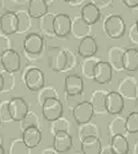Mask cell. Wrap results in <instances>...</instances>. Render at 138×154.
I'll use <instances>...</instances> for the list:
<instances>
[{"label":"cell","instance_id":"cell-1","mask_svg":"<svg viewBox=\"0 0 138 154\" xmlns=\"http://www.w3.org/2000/svg\"><path fill=\"white\" fill-rule=\"evenodd\" d=\"M103 27L106 35L112 39H118L124 35L126 25L122 17L118 14H112L106 18Z\"/></svg>","mask_w":138,"mask_h":154},{"label":"cell","instance_id":"cell-2","mask_svg":"<svg viewBox=\"0 0 138 154\" xmlns=\"http://www.w3.org/2000/svg\"><path fill=\"white\" fill-rule=\"evenodd\" d=\"M41 112L46 120L52 122L63 116V103L58 98H50L41 105Z\"/></svg>","mask_w":138,"mask_h":154},{"label":"cell","instance_id":"cell-3","mask_svg":"<svg viewBox=\"0 0 138 154\" xmlns=\"http://www.w3.org/2000/svg\"><path fill=\"white\" fill-rule=\"evenodd\" d=\"M24 82L26 88L29 90L32 91H39L44 86L45 83L44 72L38 68H30L25 72Z\"/></svg>","mask_w":138,"mask_h":154},{"label":"cell","instance_id":"cell-4","mask_svg":"<svg viewBox=\"0 0 138 154\" xmlns=\"http://www.w3.org/2000/svg\"><path fill=\"white\" fill-rule=\"evenodd\" d=\"M8 110L12 121L20 122L29 112V106L23 98L14 97L8 101Z\"/></svg>","mask_w":138,"mask_h":154},{"label":"cell","instance_id":"cell-5","mask_svg":"<svg viewBox=\"0 0 138 154\" xmlns=\"http://www.w3.org/2000/svg\"><path fill=\"white\" fill-rule=\"evenodd\" d=\"M0 60L4 70L6 72L14 73L20 69L21 57L20 54L12 48L5 51L0 57Z\"/></svg>","mask_w":138,"mask_h":154},{"label":"cell","instance_id":"cell-6","mask_svg":"<svg viewBox=\"0 0 138 154\" xmlns=\"http://www.w3.org/2000/svg\"><path fill=\"white\" fill-rule=\"evenodd\" d=\"M20 21L17 14L8 11L0 17V29L6 35H13L19 31Z\"/></svg>","mask_w":138,"mask_h":154},{"label":"cell","instance_id":"cell-7","mask_svg":"<svg viewBox=\"0 0 138 154\" xmlns=\"http://www.w3.org/2000/svg\"><path fill=\"white\" fill-rule=\"evenodd\" d=\"M72 115L75 122L81 125L90 122L94 115V111L90 101L84 100L72 109Z\"/></svg>","mask_w":138,"mask_h":154},{"label":"cell","instance_id":"cell-8","mask_svg":"<svg viewBox=\"0 0 138 154\" xmlns=\"http://www.w3.org/2000/svg\"><path fill=\"white\" fill-rule=\"evenodd\" d=\"M76 63V57L69 51H60L54 60V69L57 72H66L72 69Z\"/></svg>","mask_w":138,"mask_h":154},{"label":"cell","instance_id":"cell-9","mask_svg":"<svg viewBox=\"0 0 138 154\" xmlns=\"http://www.w3.org/2000/svg\"><path fill=\"white\" fill-rule=\"evenodd\" d=\"M72 29V20L66 14H57L53 20L54 34L59 37H65L69 34Z\"/></svg>","mask_w":138,"mask_h":154},{"label":"cell","instance_id":"cell-10","mask_svg":"<svg viewBox=\"0 0 138 154\" xmlns=\"http://www.w3.org/2000/svg\"><path fill=\"white\" fill-rule=\"evenodd\" d=\"M124 101L118 91H109L106 97V112L110 115H118L124 109Z\"/></svg>","mask_w":138,"mask_h":154},{"label":"cell","instance_id":"cell-11","mask_svg":"<svg viewBox=\"0 0 138 154\" xmlns=\"http://www.w3.org/2000/svg\"><path fill=\"white\" fill-rule=\"evenodd\" d=\"M113 69L107 61L100 60L94 69L93 79L98 84H107L112 78Z\"/></svg>","mask_w":138,"mask_h":154},{"label":"cell","instance_id":"cell-12","mask_svg":"<svg viewBox=\"0 0 138 154\" xmlns=\"http://www.w3.org/2000/svg\"><path fill=\"white\" fill-rule=\"evenodd\" d=\"M138 82L133 76H126L119 80L118 85V92L127 100H134L135 92Z\"/></svg>","mask_w":138,"mask_h":154},{"label":"cell","instance_id":"cell-13","mask_svg":"<svg viewBox=\"0 0 138 154\" xmlns=\"http://www.w3.org/2000/svg\"><path fill=\"white\" fill-rule=\"evenodd\" d=\"M64 90L66 95H78L82 94L84 82L81 76L77 74L68 75L64 80Z\"/></svg>","mask_w":138,"mask_h":154},{"label":"cell","instance_id":"cell-14","mask_svg":"<svg viewBox=\"0 0 138 154\" xmlns=\"http://www.w3.org/2000/svg\"><path fill=\"white\" fill-rule=\"evenodd\" d=\"M44 40L38 33L31 32L25 37L23 40V48L29 54H38L42 51Z\"/></svg>","mask_w":138,"mask_h":154},{"label":"cell","instance_id":"cell-15","mask_svg":"<svg viewBox=\"0 0 138 154\" xmlns=\"http://www.w3.org/2000/svg\"><path fill=\"white\" fill-rule=\"evenodd\" d=\"M53 149L59 153L67 152L72 146V138L69 132L60 131L54 134Z\"/></svg>","mask_w":138,"mask_h":154},{"label":"cell","instance_id":"cell-16","mask_svg":"<svg viewBox=\"0 0 138 154\" xmlns=\"http://www.w3.org/2000/svg\"><path fill=\"white\" fill-rule=\"evenodd\" d=\"M98 49L97 41L91 35L81 38L78 45V53L81 57L86 58L96 55Z\"/></svg>","mask_w":138,"mask_h":154},{"label":"cell","instance_id":"cell-17","mask_svg":"<svg viewBox=\"0 0 138 154\" xmlns=\"http://www.w3.org/2000/svg\"><path fill=\"white\" fill-rule=\"evenodd\" d=\"M125 50L120 46H109L108 49V63L116 71L124 70L123 59Z\"/></svg>","mask_w":138,"mask_h":154},{"label":"cell","instance_id":"cell-18","mask_svg":"<svg viewBox=\"0 0 138 154\" xmlns=\"http://www.w3.org/2000/svg\"><path fill=\"white\" fill-rule=\"evenodd\" d=\"M21 138L29 149H33L41 143V132L38 127H29L23 130Z\"/></svg>","mask_w":138,"mask_h":154},{"label":"cell","instance_id":"cell-19","mask_svg":"<svg viewBox=\"0 0 138 154\" xmlns=\"http://www.w3.org/2000/svg\"><path fill=\"white\" fill-rule=\"evenodd\" d=\"M107 93L102 90H96L93 91L90 97V103L93 106L94 114L103 115L107 113L106 109V97Z\"/></svg>","mask_w":138,"mask_h":154},{"label":"cell","instance_id":"cell-20","mask_svg":"<svg viewBox=\"0 0 138 154\" xmlns=\"http://www.w3.org/2000/svg\"><path fill=\"white\" fill-rule=\"evenodd\" d=\"M81 151L82 154H100L102 143L100 137L91 136L81 140Z\"/></svg>","mask_w":138,"mask_h":154},{"label":"cell","instance_id":"cell-21","mask_svg":"<svg viewBox=\"0 0 138 154\" xmlns=\"http://www.w3.org/2000/svg\"><path fill=\"white\" fill-rule=\"evenodd\" d=\"M101 13L99 7L93 2L85 4L81 10V17L89 25L94 24L100 19Z\"/></svg>","mask_w":138,"mask_h":154},{"label":"cell","instance_id":"cell-22","mask_svg":"<svg viewBox=\"0 0 138 154\" xmlns=\"http://www.w3.org/2000/svg\"><path fill=\"white\" fill-rule=\"evenodd\" d=\"M48 3L44 0H29L27 12L32 18H41L48 13Z\"/></svg>","mask_w":138,"mask_h":154},{"label":"cell","instance_id":"cell-23","mask_svg":"<svg viewBox=\"0 0 138 154\" xmlns=\"http://www.w3.org/2000/svg\"><path fill=\"white\" fill-rule=\"evenodd\" d=\"M90 26L91 25H89L88 23H86L81 16L76 17L73 19V20H72L71 31L75 38L81 40V38L90 35L89 33L90 32Z\"/></svg>","mask_w":138,"mask_h":154},{"label":"cell","instance_id":"cell-24","mask_svg":"<svg viewBox=\"0 0 138 154\" xmlns=\"http://www.w3.org/2000/svg\"><path fill=\"white\" fill-rule=\"evenodd\" d=\"M124 70L136 71L138 69V50L130 48L125 50L123 59Z\"/></svg>","mask_w":138,"mask_h":154},{"label":"cell","instance_id":"cell-25","mask_svg":"<svg viewBox=\"0 0 138 154\" xmlns=\"http://www.w3.org/2000/svg\"><path fill=\"white\" fill-rule=\"evenodd\" d=\"M110 148L115 154H127L129 143L124 135L118 134L111 137Z\"/></svg>","mask_w":138,"mask_h":154},{"label":"cell","instance_id":"cell-26","mask_svg":"<svg viewBox=\"0 0 138 154\" xmlns=\"http://www.w3.org/2000/svg\"><path fill=\"white\" fill-rule=\"evenodd\" d=\"M107 128L108 133L111 137L118 134L125 136L126 133H127L126 129L125 118L122 116H116L108 124Z\"/></svg>","mask_w":138,"mask_h":154},{"label":"cell","instance_id":"cell-27","mask_svg":"<svg viewBox=\"0 0 138 154\" xmlns=\"http://www.w3.org/2000/svg\"><path fill=\"white\" fill-rule=\"evenodd\" d=\"M100 60V57L96 55L84 58L81 65V71L83 76L87 79H93L94 68Z\"/></svg>","mask_w":138,"mask_h":154},{"label":"cell","instance_id":"cell-28","mask_svg":"<svg viewBox=\"0 0 138 154\" xmlns=\"http://www.w3.org/2000/svg\"><path fill=\"white\" fill-rule=\"evenodd\" d=\"M79 125L78 136H79L81 140L85 137H91V136H95V137H99L100 129L96 124L89 122L87 123L81 124Z\"/></svg>","mask_w":138,"mask_h":154},{"label":"cell","instance_id":"cell-29","mask_svg":"<svg viewBox=\"0 0 138 154\" xmlns=\"http://www.w3.org/2000/svg\"><path fill=\"white\" fill-rule=\"evenodd\" d=\"M50 98H58V93L53 85H44L39 91H38L37 101L38 104L41 106L45 100Z\"/></svg>","mask_w":138,"mask_h":154},{"label":"cell","instance_id":"cell-30","mask_svg":"<svg viewBox=\"0 0 138 154\" xmlns=\"http://www.w3.org/2000/svg\"><path fill=\"white\" fill-rule=\"evenodd\" d=\"M50 122H51L50 128H51V131L53 134L60 132V131L69 132V128H70V122L68 121L66 117H63V116Z\"/></svg>","mask_w":138,"mask_h":154},{"label":"cell","instance_id":"cell-31","mask_svg":"<svg viewBox=\"0 0 138 154\" xmlns=\"http://www.w3.org/2000/svg\"><path fill=\"white\" fill-rule=\"evenodd\" d=\"M29 149L22 138H16L10 143L9 154H29Z\"/></svg>","mask_w":138,"mask_h":154},{"label":"cell","instance_id":"cell-32","mask_svg":"<svg viewBox=\"0 0 138 154\" xmlns=\"http://www.w3.org/2000/svg\"><path fill=\"white\" fill-rule=\"evenodd\" d=\"M40 122L38 116L35 112L30 111L26 114V116L20 121V128L22 131L29 127H38L39 128Z\"/></svg>","mask_w":138,"mask_h":154},{"label":"cell","instance_id":"cell-33","mask_svg":"<svg viewBox=\"0 0 138 154\" xmlns=\"http://www.w3.org/2000/svg\"><path fill=\"white\" fill-rule=\"evenodd\" d=\"M126 129L127 133H138V112H131L125 118Z\"/></svg>","mask_w":138,"mask_h":154},{"label":"cell","instance_id":"cell-34","mask_svg":"<svg viewBox=\"0 0 138 154\" xmlns=\"http://www.w3.org/2000/svg\"><path fill=\"white\" fill-rule=\"evenodd\" d=\"M54 16L55 15L47 13L45 15L39 18L41 20L40 27H41V29L43 32L48 34H54V31H53V20H54Z\"/></svg>","mask_w":138,"mask_h":154},{"label":"cell","instance_id":"cell-35","mask_svg":"<svg viewBox=\"0 0 138 154\" xmlns=\"http://www.w3.org/2000/svg\"><path fill=\"white\" fill-rule=\"evenodd\" d=\"M0 119L1 122H9L12 121L8 110V101L2 100L0 103Z\"/></svg>","mask_w":138,"mask_h":154},{"label":"cell","instance_id":"cell-36","mask_svg":"<svg viewBox=\"0 0 138 154\" xmlns=\"http://www.w3.org/2000/svg\"><path fill=\"white\" fill-rule=\"evenodd\" d=\"M82 94H78V95H66L65 97V100H66V103L68 106L72 107V109L81 102H82L81 98H82Z\"/></svg>","mask_w":138,"mask_h":154},{"label":"cell","instance_id":"cell-37","mask_svg":"<svg viewBox=\"0 0 138 154\" xmlns=\"http://www.w3.org/2000/svg\"><path fill=\"white\" fill-rule=\"evenodd\" d=\"M10 40L6 35H0V57L8 49H10Z\"/></svg>","mask_w":138,"mask_h":154},{"label":"cell","instance_id":"cell-38","mask_svg":"<svg viewBox=\"0 0 138 154\" xmlns=\"http://www.w3.org/2000/svg\"><path fill=\"white\" fill-rule=\"evenodd\" d=\"M128 37L129 39L133 43L138 45V29L136 28V24L133 23L130 26L128 30Z\"/></svg>","mask_w":138,"mask_h":154},{"label":"cell","instance_id":"cell-39","mask_svg":"<svg viewBox=\"0 0 138 154\" xmlns=\"http://www.w3.org/2000/svg\"><path fill=\"white\" fill-rule=\"evenodd\" d=\"M125 6L130 8H134L138 7V0H122Z\"/></svg>","mask_w":138,"mask_h":154},{"label":"cell","instance_id":"cell-40","mask_svg":"<svg viewBox=\"0 0 138 154\" xmlns=\"http://www.w3.org/2000/svg\"><path fill=\"white\" fill-rule=\"evenodd\" d=\"M110 0H93V3L95 4L99 8L105 7L109 3Z\"/></svg>","mask_w":138,"mask_h":154},{"label":"cell","instance_id":"cell-41","mask_svg":"<svg viewBox=\"0 0 138 154\" xmlns=\"http://www.w3.org/2000/svg\"><path fill=\"white\" fill-rule=\"evenodd\" d=\"M4 87H5V79L3 75L0 72V93L4 90Z\"/></svg>","mask_w":138,"mask_h":154},{"label":"cell","instance_id":"cell-42","mask_svg":"<svg viewBox=\"0 0 138 154\" xmlns=\"http://www.w3.org/2000/svg\"><path fill=\"white\" fill-rule=\"evenodd\" d=\"M59 152H57V151L54 150V149H46L44 150H43L41 152V154H58Z\"/></svg>","mask_w":138,"mask_h":154},{"label":"cell","instance_id":"cell-43","mask_svg":"<svg viewBox=\"0 0 138 154\" xmlns=\"http://www.w3.org/2000/svg\"><path fill=\"white\" fill-rule=\"evenodd\" d=\"M100 154H115L113 152V151L111 149L110 146H109V148H106V149H102V151L101 152H100Z\"/></svg>","mask_w":138,"mask_h":154},{"label":"cell","instance_id":"cell-44","mask_svg":"<svg viewBox=\"0 0 138 154\" xmlns=\"http://www.w3.org/2000/svg\"><path fill=\"white\" fill-rule=\"evenodd\" d=\"M134 100H135V101H136V103H137V104H138V83H137V85H136V92H135Z\"/></svg>","mask_w":138,"mask_h":154},{"label":"cell","instance_id":"cell-45","mask_svg":"<svg viewBox=\"0 0 138 154\" xmlns=\"http://www.w3.org/2000/svg\"><path fill=\"white\" fill-rule=\"evenodd\" d=\"M133 154H138V142L135 143L134 149H133Z\"/></svg>","mask_w":138,"mask_h":154},{"label":"cell","instance_id":"cell-46","mask_svg":"<svg viewBox=\"0 0 138 154\" xmlns=\"http://www.w3.org/2000/svg\"><path fill=\"white\" fill-rule=\"evenodd\" d=\"M64 2H69V3H76V2H78V1H79V0H63Z\"/></svg>","mask_w":138,"mask_h":154},{"label":"cell","instance_id":"cell-47","mask_svg":"<svg viewBox=\"0 0 138 154\" xmlns=\"http://www.w3.org/2000/svg\"><path fill=\"white\" fill-rule=\"evenodd\" d=\"M0 154H5V149L1 143H0Z\"/></svg>","mask_w":138,"mask_h":154},{"label":"cell","instance_id":"cell-48","mask_svg":"<svg viewBox=\"0 0 138 154\" xmlns=\"http://www.w3.org/2000/svg\"><path fill=\"white\" fill-rule=\"evenodd\" d=\"M2 134H0V143H1V144H2Z\"/></svg>","mask_w":138,"mask_h":154},{"label":"cell","instance_id":"cell-49","mask_svg":"<svg viewBox=\"0 0 138 154\" xmlns=\"http://www.w3.org/2000/svg\"><path fill=\"white\" fill-rule=\"evenodd\" d=\"M44 1H45V2H47V3H48V2H52L53 0H44Z\"/></svg>","mask_w":138,"mask_h":154},{"label":"cell","instance_id":"cell-50","mask_svg":"<svg viewBox=\"0 0 138 154\" xmlns=\"http://www.w3.org/2000/svg\"><path fill=\"white\" fill-rule=\"evenodd\" d=\"M135 24H136V28H137V29H138V20H136V22H135Z\"/></svg>","mask_w":138,"mask_h":154},{"label":"cell","instance_id":"cell-51","mask_svg":"<svg viewBox=\"0 0 138 154\" xmlns=\"http://www.w3.org/2000/svg\"><path fill=\"white\" fill-rule=\"evenodd\" d=\"M0 123H1V119H0Z\"/></svg>","mask_w":138,"mask_h":154}]
</instances>
